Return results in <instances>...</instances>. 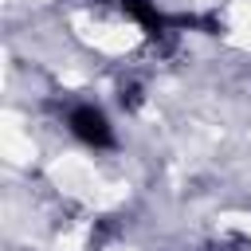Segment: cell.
Returning a JSON list of instances; mask_svg holds the SVG:
<instances>
[{"instance_id":"obj_1","label":"cell","mask_w":251,"mask_h":251,"mask_svg":"<svg viewBox=\"0 0 251 251\" xmlns=\"http://www.w3.org/2000/svg\"><path fill=\"white\" fill-rule=\"evenodd\" d=\"M67 122H71V133H75L78 141L98 145V149L114 145V129H110V122H106L102 110H94V106H75Z\"/></svg>"},{"instance_id":"obj_2","label":"cell","mask_w":251,"mask_h":251,"mask_svg":"<svg viewBox=\"0 0 251 251\" xmlns=\"http://www.w3.org/2000/svg\"><path fill=\"white\" fill-rule=\"evenodd\" d=\"M122 12H126V16H133V20L145 27V35H149V39H161V35L169 31V20H165L149 0H122Z\"/></svg>"},{"instance_id":"obj_3","label":"cell","mask_w":251,"mask_h":251,"mask_svg":"<svg viewBox=\"0 0 251 251\" xmlns=\"http://www.w3.org/2000/svg\"><path fill=\"white\" fill-rule=\"evenodd\" d=\"M137 102H141V86H133V82H129V86H122V106H129V110H133Z\"/></svg>"},{"instance_id":"obj_4","label":"cell","mask_w":251,"mask_h":251,"mask_svg":"<svg viewBox=\"0 0 251 251\" xmlns=\"http://www.w3.org/2000/svg\"><path fill=\"white\" fill-rule=\"evenodd\" d=\"M98 4H102V0H98Z\"/></svg>"}]
</instances>
